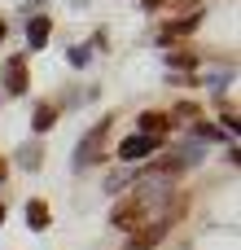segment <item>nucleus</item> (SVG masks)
I'll return each mask as SVG.
<instances>
[{"instance_id": "9", "label": "nucleus", "mask_w": 241, "mask_h": 250, "mask_svg": "<svg viewBox=\"0 0 241 250\" xmlns=\"http://www.w3.org/2000/svg\"><path fill=\"white\" fill-rule=\"evenodd\" d=\"M198 22H202V13H193V18H180V22H171V26L162 31V40H176V35H189V31H193Z\"/></svg>"}, {"instance_id": "12", "label": "nucleus", "mask_w": 241, "mask_h": 250, "mask_svg": "<svg viewBox=\"0 0 241 250\" xmlns=\"http://www.w3.org/2000/svg\"><path fill=\"white\" fill-rule=\"evenodd\" d=\"M18 163L35 171V167H40V149H35V145H22V154H18Z\"/></svg>"}, {"instance_id": "13", "label": "nucleus", "mask_w": 241, "mask_h": 250, "mask_svg": "<svg viewBox=\"0 0 241 250\" xmlns=\"http://www.w3.org/2000/svg\"><path fill=\"white\" fill-rule=\"evenodd\" d=\"M193 136H198V141H220L224 132H220V127H206V123H193Z\"/></svg>"}, {"instance_id": "7", "label": "nucleus", "mask_w": 241, "mask_h": 250, "mask_svg": "<svg viewBox=\"0 0 241 250\" xmlns=\"http://www.w3.org/2000/svg\"><path fill=\"white\" fill-rule=\"evenodd\" d=\"M167 123H171L167 114H141V136H154V141H158V136L167 132Z\"/></svg>"}, {"instance_id": "5", "label": "nucleus", "mask_w": 241, "mask_h": 250, "mask_svg": "<svg viewBox=\"0 0 241 250\" xmlns=\"http://www.w3.org/2000/svg\"><path fill=\"white\" fill-rule=\"evenodd\" d=\"M26 83H31V79H26V62H22V57H13V62L4 66V92L22 97V92H26Z\"/></svg>"}, {"instance_id": "10", "label": "nucleus", "mask_w": 241, "mask_h": 250, "mask_svg": "<svg viewBox=\"0 0 241 250\" xmlns=\"http://www.w3.org/2000/svg\"><path fill=\"white\" fill-rule=\"evenodd\" d=\"M53 123H57V110H53V105H35V119H31V127H35V132H48Z\"/></svg>"}, {"instance_id": "8", "label": "nucleus", "mask_w": 241, "mask_h": 250, "mask_svg": "<svg viewBox=\"0 0 241 250\" xmlns=\"http://www.w3.org/2000/svg\"><path fill=\"white\" fill-rule=\"evenodd\" d=\"M26 224H31L35 233H40V229H48V207H44L40 198H31V202H26Z\"/></svg>"}, {"instance_id": "17", "label": "nucleus", "mask_w": 241, "mask_h": 250, "mask_svg": "<svg viewBox=\"0 0 241 250\" xmlns=\"http://www.w3.org/2000/svg\"><path fill=\"white\" fill-rule=\"evenodd\" d=\"M0 176H4V163H0Z\"/></svg>"}, {"instance_id": "4", "label": "nucleus", "mask_w": 241, "mask_h": 250, "mask_svg": "<svg viewBox=\"0 0 241 250\" xmlns=\"http://www.w3.org/2000/svg\"><path fill=\"white\" fill-rule=\"evenodd\" d=\"M149 149H158V141H154V136H141V132H136V136H127V141L119 145V158H123V163H136V158H145Z\"/></svg>"}, {"instance_id": "11", "label": "nucleus", "mask_w": 241, "mask_h": 250, "mask_svg": "<svg viewBox=\"0 0 241 250\" xmlns=\"http://www.w3.org/2000/svg\"><path fill=\"white\" fill-rule=\"evenodd\" d=\"M167 66H171V70H193V53H171Z\"/></svg>"}, {"instance_id": "2", "label": "nucleus", "mask_w": 241, "mask_h": 250, "mask_svg": "<svg viewBox=\"0 0 241 250\" xmlns=\"http://www.w3.org/2000/svg\"><path fill=\"white\" fill-rule=\"evenodd\" d=\"M110 127H114V119H101L88 136H83V145H79V154H75V167H83V163H92V158H101V145H105V136H110Z\"/></svg>"}, {"instance_id": "14", "label": "nucleus", "mask_w": 241, "mask_h": 250, "mask_svg": "<svg viewBox=\"0 0 241 250\" xmlns=\"http://www.w3.org/2000/svg\"><path fill=\"white\" fill-rule=\"evenodd\" d=\"M88 57H92V48H70V66H88Z\"/></svg>"}, {"instance_id": "6", "label": "nucleus", "mask_w": 241, "mask_h": 250, "mask_svg": "<svg viewBox=\"0 0 241 250\" xmlns=\"http://www.w3.org/2000/svg\"><path fill=\"white\" fill-rule=\"evenodd\" d=\"M48 31H53V22H48L44 13L31 18V22H26V44H31V48H44V44H48Z\"/></svg>"}, {"instance_id": "1", "label": "nucleus", "mask_w": 241, "mask_h": 250, "mask_svg": "<svg viewBox=\"0 0 241 250\" xmlns=\"http://www.w3.org/2000/svg\"><path fill=\"white\" fill-rule=\"evenodd\" d=\"M158 198H162V189H154V185H149V189H141V193H132V198H123V202L114 207V215H110V220H114V229H127V233H132V229L149 224L145 215H149V207H158Z\"/></svg>"}, {"instance_id": "15", "label": "nucleus", "mask_w": 241, "mask_h": 250, "mask_svg": "<svg viewBox=\"0 0 241 250\" xmlns=\"http://www.w3.org/2000/svg\"><path fill=\"white\" fill-rule=\"evenodd\" d=\"M0 224H4V207H0Z\"/></svg>"}, {"instance_id": "16", "label": "nucleus", "mask_w": 241, "mask_h": 250, "mask_svg": "<svg viewBox=\"0 0 241 250\" xmlns=\"http://www.w3.org/2000/svg\"><path fill=\"white\" fill-rule=\"evenodd\" d=\"M0 40H4V22H0Z\"/></svg>"}, {"instance_id": "3", "label": "nucleus", "mask_w": 241, "mask_h": 250, "mask_svg": "<svg viewBox=\"0 0 241 250\" xmlns=\"http://www.w3.org/2000/svg\"><path fill=\"white\" fill-rule=\"evenodd\" d=\"M162 233H167V220H158V224L149 220V224H145L141 233H132V242H127V250H154L158 242H162Z\"/></svg>"}]
</instances>
